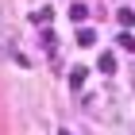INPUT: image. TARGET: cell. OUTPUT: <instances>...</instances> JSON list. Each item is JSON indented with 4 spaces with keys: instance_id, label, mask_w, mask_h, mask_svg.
<instances>
[{
    "instance_id": "obj_1",
    "label": "cell",
    "mask_w": 135,
    "mask_h": 135,
    "mask_svg": "<svg viewBox=\"0 0 135 135\" xmlns=\"http://www.w3.org/2000/svg\"><path fill=\"white\" fill-rule=\"evenodd\" d=\"M85 81H89V70L85 66H73L70 70V89H85Z\"/></svg>"
},
{
    "instance_id": "obj_2",
    "label": "cell",
    "mask_w": 135,
    "mask_h": 135,
    "mask_svg": "<svg viewBox=\"0 0 135 135\" xmlns=\"http://www.w3.org/2000/svg\"><path fill=\"white\" fill-rule=\"evenodd\" d=\"M97 70L100 73H116V54H100L97 58Z\"/></svg>"
},
{
    "instance_id": "obj_3",
    "label": "cell",
    "mask_w": 135,
    "mask_h": 135,
    "mask_svg": "<svg viewBox=\"0 0 135 135\" xmlns=\"http://www.w3.org/2000/svg\"><path fill=\"white\" fill-rule=\"evenodd\" d=\"M70 20L77 23V27H81V23L89 20V8H85V4H73V8H70Z\"/></svg>"
},
{
    "instance_id": "obj_4",
    "label": "cell",
    "mask_w": 135,
    "mask_h": 135,
    "mask_svg": "<svg viewBox=\"0 0 135 135\" xmlns=\"http://www.w3.org/2000/svg\"><path fill=\"white\" fill-rule=\"evenodd\" d=\"M77 42H81V46H93V42H97V31H93V27H77Z\"/></svg>"
},
{
    "instance_id": "obj_5",
    "label": "cell",
    "mask_w": 135,
    "mask_h": 135,
    "mask_svg": "<svg viewBox=\"0 0 135 135\" xmlns=\"http://www.w3.org/2000/svg\"><path fill=\"white\" fill-rule=\"evenodd\" d=\"M116 20H120V27H131V23H135V12H131V8H120Z\"/></svg>"
},
{
    "instance_id": "obj_6",
    "label": "cell",
    "mask_w": 135,
    "mask_h": 135,
    "mask_svg": "<svg viewBox=\"0 0 135 135\" xmlns=\"http://www.w3.org/2000/svg\"><path fill=\"white\" fill-rule=\"evenodd\" d=\"M50 16H54L50 8H35V12H31V20H35V23H42V27L50 23Z\"/></svg>"
},
{
    "instance_id": "obj_7",
    "label": "cell",
    "mask_w": 135,
    "mask_h": 135,
    "mask_svg": "<svg viewBox=\"0 0 135 135\" xmlns=\"http://www.w3.org/2000/svg\"><path fill=\"white\" fill-rule=\"evenodd\" d=\"M54 42H58V39H54V31H42V50L54 54Z\"/></svg>"
},
{
    "instance_id": "obj_8",
    "label": "cell",
    "mask_w": 135,
    "mask_h": 135,
    "mask_svg": "<svg viewBox=\"0 0 135 135\" xmlns=\"http://www.w3.org/2000/svg\"><path fill=\"white\" fill-rule=\"evenodd\" d=\"M120 46H124V50H135V39H131L127 31H120Z\"/></svg>"
}]
</instances>
